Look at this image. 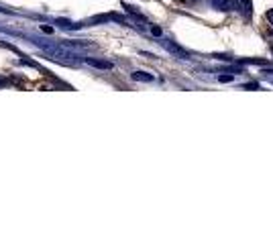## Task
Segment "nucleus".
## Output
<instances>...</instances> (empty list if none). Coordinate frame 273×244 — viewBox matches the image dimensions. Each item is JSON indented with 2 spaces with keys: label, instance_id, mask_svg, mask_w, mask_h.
Returning a JSON list of instances; mask_svg holds the SVG:
<instances>
[{
  "label": "nucleus",
  "instance_id": "nucleus-1",
  "mask_svg": "<svg viewBox=\"0 0 273 244\" xmlns=\"http://www.w3.org/2000/svg\"><path fill=\"white\" fill-rule=\"evenodd\" d=\"M159 43L163 45V49H167V51H169L171 55H175V57H178V59H190V53L186 51V49H182L180 45H175V43L167 41V39H161Z\"/></svg>",
  "mask_w": 273,
  "mask_h": 244
},
{
  "label": "nucleus",
  "instance_id": "nucleus-2",
  "mask_svg": "<svg viewBox=\"0 0 273 244\" xmlns=\"http://www.w3.org/2000/svg\"><path fill=\"white\" fill-rule=\"evenodd\" d=\"M235 8L245 18H251V14H253V2L251 0H235Z\"/></svg>",
  "mask_w": 273,
  "mask_h": 244
},
{
  "label": "nucleus",
  "instance_id": "nucleus-3",
  "mask_svg": "<svg viewBox=\"0 0 273 244\" xmlns=\"http://www.w3.org/2000/svg\"><path fill=\"white\" fill-rule=\"evenodd\" d=\"M210 2L216 11H224V13H228L235 8V0H210Z\"/></svg>",
  "mask_w": 273,
  "mask_h": 244
},
{
  "label": "nucleus",
  "instance_id": "nucleus-4",
  "mask_svg": "<svg viewBox=\"0 0 273 244\" xmlns=\"http://www.w3.org/2000/svg\"><path fill=\"white\" fill-rule=\"evenodd\" d=\"M131 77H133L135 82H153L155 80V75L153 73H147V72H135Z\"/></svg>",
  "mask_w": 273,
  "mask_h": 244
},
{
  "label": "nucleus",
  "instance_id": "nucleus-5",
  "mask_svg": "<svg viewBox=\"0 0 273 244\" xmlns=\"http://www.w3.org/2000/svg\"><path fill=\"white\" fill-rule=\"evenodd\" d=\"M88 65H94V67H100V70H112V63L110 61H100V59H86Z\"/></svg>",
  "mask_w": 273,
  "mask_h": 244
},
{
  "label": "nucleus",
  "instance_id": "nucleus-6",
  "mask_svg": "<svg viewBox=\"0 0 273 244\" xmlns=\"http://www.w3.org/2000/svg\"><path fill=\"white\" fill-rule=\"evenodd\" d=\"M239 63H243V65H267L269 61H265V59H239Z\"/></svg>",
  "mask_w": 273,
  "mask_h": 244
},
{
  "label": "nucleus",
  "instance_id": "nucleus-7",
  "mask_svg": "<svg viewBox=\"0 0 273 244\" xmlns=\"http://www.w3.org/2000/svg\"><path fill=\"white\" fill-rule=\"evenodd\" d=\"M218 82H222V84L235 82V75H230V73H227V75H218Z\"/></svg>",
  "mask_w": 273,
  "mask_h": 244
},
{
  "label": "nucleus",
  "instance_id": "nucleus-8",
  "mask_svg": "<svg viewBox=\"0 0 273 244\" xmlns=\"http://www.w3.org/2000/svg\"><path fill=\"white\" fill-rule=\"evenodd\" d=\"M151 33H153L155 37H159V35H161V29H159V27H153V29H151Z\"/></svg>",
  "mask_w": 273,
  "mask_h": 244
},
{
  "label": "nucleus",
  "instance_id": "nucleus-9",
  "mask_svg": "<svg viewBox=\"0 0 273 244\" xmlns=\"http://www.w3.org/2000/svg\"><path fill=\"white\" fill-rule=\"evenodd\" d=\"M263 73H265V77H267V80L273 84V70H271V72H263Z\"/></svg>",
  "mask_w": 273,
  "mask_h": 244
},
{
  "label": "nucleus",
  "instance_id": "nucleus-10",
  "mask_svg": "<svg viewBox=\"0 0 273 244\" xmlns=\"http://www.w3.org/2000/svg\"><path fill=\"white\" fill-rule=\"evenodd\" d=\"M257 87H259L257 84H247V86H245V90H257Z\"/></svg>",
  "mask_w": 273,
  "mask_h": 244
},
{
  "label": "nucleus",
  "instance_id": "nucleus-11",
  "mask_svg": "<svg viewBox=\"0 0 273 244\" xmlns=\"http://www.w3.org/2000/svg\"><path fill=\"white\" fill-rule=\"evenodd\" d=\"M267 21H269V23H271V27H273V8L267 13Z\"/></svg>",
  "mask_w": 273,
  "mask_h": 244
},
{
  "label": "nucleus",
  "instance_id": "nucleus-12",
  "mask_svg": "<svg viewBox=\"0 0 273 244\" xmlns=\"http://www.w3.org/2000/svg\"><path fill=\"white\" fill-rule=\"evenodd\" d=\"M271 53H273V45H271Z\"/></svg>",
  "mask_w": 273,
  "mask_h": 244
},
{
  "label": "nucleus",
  "instance_id": "nucleus-13",
  "mask_svg": "<svg viewBox=\"0 0 273 244\" xmlns=\"http://www.w3.org/2000/svg\"><path fill=\"white\" fill-rule=\"evenodd\" d=\"M194 2H198V0H194Z\"/></svg>",
  "mask_w": 273,
  "mask_h": 244
},
{
  "label": "nucleus",
  "instance_id": "nucleus-14",
  "mask_svg": "<svg viewBox=\"0 0 273 244\" xmlns=\"http://www.w3.org/2000/svg\"><path fill=\"white\" fill-rule=\"evenodd\" d=\"M0 84H2V80H0Z\"/></svg>",
  "mask_w": 273,
  "mask_h": 244
}]
</instances>
